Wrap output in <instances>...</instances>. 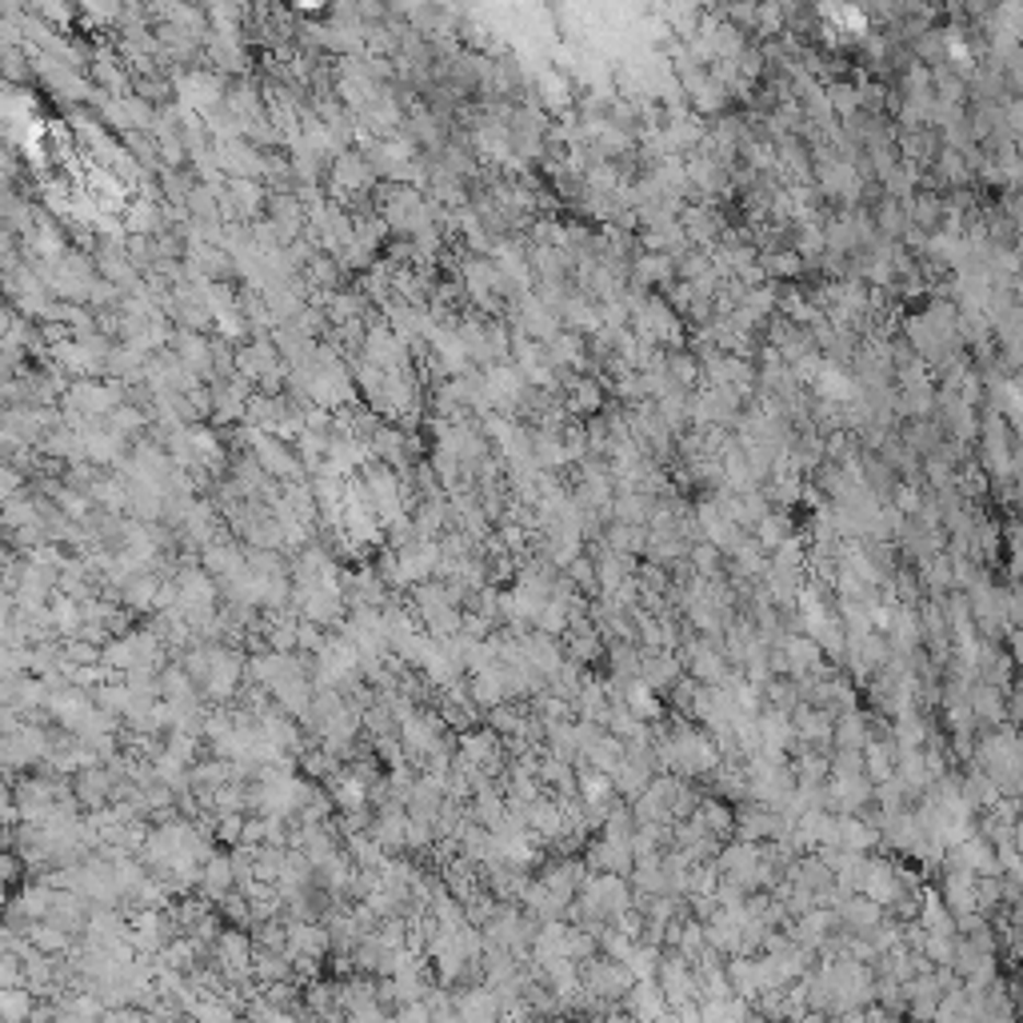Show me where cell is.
I'll return each mask as SVG.
<instances>
[{
	"label": "cell",
	"instance_id": "1",
	"mask_svg": "<svg viewBox=\"0 0 1023 1023\" xmlns=\"http://www.w3.org/2000/svg\"><path fill=\"white\" fill-rule=\"evenodd\" d=\"M360 492H365L368 508H372L376 516H384V520H388V516H396V512L404 508V496H400L396 476H392L384 464L368 468L365 480H360Z\"/></svg>",
	"mask_w": 1023,
	"mask_h": 1023
},
{
	"label": "cell",
	"instance_id": "2",
	"mask_svg": "<svg viewBox=\"0 0 1023 1023\" xmlns=\"http://www.w3.org/2000/svg\"><path fill=\"white\" fill-rule=\"evenodd\" d=\"M237 372L240 380H256V384H268L273 388L276 380H280V360H276V348L273 344H249L244 353L237 356Z\"/></svg>",
	"mask_w": 1023,
	"mask_h": 1023
},
{
	"label": "cell",
	"instance_id": "3",
	"mask_svg": "<svg viewBox=\"0 0 1023 1023\" xmlns=\"http://www.w3.org/2000/svg\"><path fill=\"white\" fill-rule=\"evenodd\" d=\"M368 184H372V164H368L365 157H356V152L336 157V164H332V188H336V193L348 196V188H353V193H365Z\"/></svg>",
	"mask_w": 1023,
	"mask_h": 1023
},
{
	"label": "cell",
	"instance_id": "4",
	"mask_svg": "<svg viewBox=\"0 0 1023 1023\" xmlns=\"http://www.w3.org/2000/svg\"><path fill=\"white\" fill-rule=\"evenodd\" d=\"M116 388L113 384H77L72 388L69 404L80 416H104V412H116Z\"/></svg>",
	"mask_w": 1023,
	"mask_h": 1023
},
{
	"label": "cell",
	"instance_id": "5",
	"mask_svg": "<svg viewBox=\"0 0 1023 1023\" xmlns=\"http://www.w3.org/2000/svg\"><path fill=\"white\" fill-rule=\"evenodd\" d=\"M176 360H181L184 368L193 376L208 372V368L217 365V356H212V344L200 336V332H181L176 336Z\"/></svg>",
	"mask_w": 1023,
	"mask_h": 1023
},
{
	"label": "cell",
	"instance_id": "6",
	"mask_svg": "<svg viewBox=\"0 0 1023 1023\" xmlns=\"http://www.w3.org/2000/svg\"><path fill=\"white\" fill-rule=\"evenodd\" d=\"M548 360L552 368H581L584 365V341L576 332H560L556 341H548Z\"/></svg>",
	"mask_w": 1023,
	"mask_h": 1023
},
{
	"label": "cell",
	"instance_id": "7",
	"mask_svg": "<svg viewBox=\"0 0 1023 1023\" xmlns=\"http://www.w3.org/2000/svg\"><path fill=\"white\" fill-rule=\"evenodd\" d=\"M600 400H604L600 384H596V380H581V384L572 388L568 404H572L576 412H596V409H600Z\"/></svg>",
	"mask_w": 1023,
	"mask_h": 1023
}]
</instances>
